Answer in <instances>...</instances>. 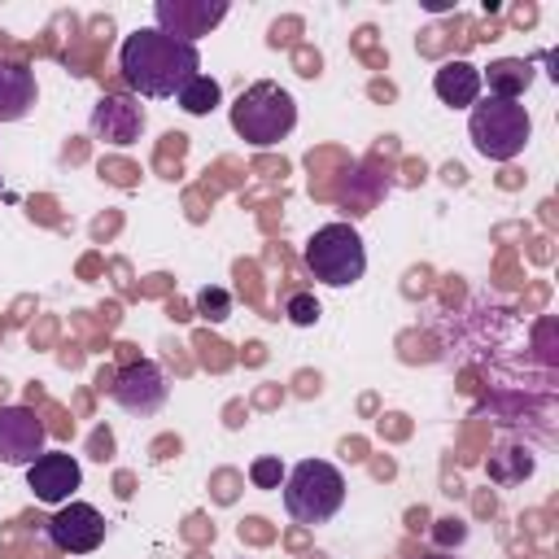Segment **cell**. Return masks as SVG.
I'll return each mask as SVG.
<instances>
[{
  "label": "cell",
  "instance_id": "obj_6",
  "mask_svg": "<svg viewBox=\"0 0 559 559\" xmlns=\"http://www.w3.org/2000/svg\"><path fill=\"white\" fill-rule=\"evenodd\" d=\"M109 393H114V402H118L127 415H140V419H144V415H157V411L166 406L170 384H166V371H162L157 362L140 358V362H127V367L114 376Z\"/></svg>",
  "mask_w": 559,
  "mask_h": 559
},
{
  "label": "cell",
  "instance_id": "obj_15",
  "mask_svg": "<svg viewBox=\"0 0 559 559\" xmlns=\"http://www.w3.org/2000/svg\"><path fill=\"white\" fill-rule=\"evenodd\" d=\"M175 100H179V109H183V114L205 118L210 109H218L223 87H218V79H210V74H192V79H188V83L175 92Z\"/></svg>",
  "mask_w": 559,
  "mask_h": 559
},
{
  "label": "cell",
  "instance_id": "obj_5",
  "mask_svg": "<svg viewBox=\"0 0 559 559\" xmlns=\"http://www.w3.org/2000/svg\"><path fill=\"white\" fill-rule=\"evenodd\" d=\"M306 266L319 284L328 288H345L354 280H362L367 271V249L362 236L349 223H328L306 240Z\"/></svg>",
  "mask_w": 559,
  "mask_h": 559
},
{
  "label": "cell",
  "instance_id": "obj_18",
  "mask_svg": "<svg viewBox=\"0 0 559 559\" xmlns=\"http://www.w3.org/2000/svg\"><path fill=\"white\" fill-rule=\"evenodd\" d=\"M284 314H288V323L310 328V323H319V301H314L310 293H293L288 306H284Z\"/></svg>",
  "mask_w": 559,
  "mask_h": 559
},
{
  "label": "cell",
  "instance_id": "obj_14",
  "mask_svg": "<svg viewBox=\"0 0 559 559\" xmlns=\"http://www.w3.org/2000/svg\"><path fill=\"white\" fill-rule=\"evenodd\" d=\"M480 83H489V96L498 100H520L533 83V66L524 57H502L489 66V74H480Z\"/></svg>",
  "mask_w": 559,
  "mask_h": 559
},
{
  "label": "cell",
  "instance_id": "obj_1",
  "mask_svg": "<svg viewBox=\"0 0 559 559\" xmlns=\"http://www.w3.org/2000/svg\"><path fill=\"white\" fill-rule=\"evenodd\" d=\"M118 70L131 92L162 100V96H175L192 74H201V57H197V44H183V39L148 26V31H135L122 39Z\"/></svg>",
  "mask_w": 559,
  "mask_h": 559
},
{
  "label": "cell",
  "instance_id": "obj_7",
  "mask_svg": "<svg viewBox=\"0 0 559 559\" xmlns=\"http://www.w3.org/2000/svg\"><path fill=\"white\" fill-rule=\"evenodd\" d=\"M44 533L57 550L66 555H92L100 542H105V515L92 507V502H61L48 520H44Z\"/></svg>",
  "mask_w": 559,
  "mask_h": 559
},
{
  "label": "cell",
  "instance_id": "obj_13",
  "mask_svg": "<svg viewBox=\"0 0 559 559\" xmlns=\"http://www.w3.org/2000/svg\"><path fill=\"white\" fill-rule=\"evenodd\" d=\"M432 92L441 96V105H476L480 100V70L472 61H445L437 74H432Z\"/></svg>",
  "mask_w": 559,
  "mask_h": 559
},
{
  "label": "cell",
  "instance_id": "obj_9",
  "mask_svg": "<svg viewBox=\"0 0 559 559\" xmlns=\"http://www.w3.org/2000/svg\"><path fill=\"white\" fill-rule=\"evenodd\" d=\"M157 13V31L162 35H175L183 44H192L197 35H210V26H218L227 17V4L223 0H157L153 4Z\"/></svg>",
  "mask_w": 559,
  "mask_h": 559
},
{
  "label": "cell",
  "instance_id": "obj_12",
  "mask_svg": "<svg viewBox=\"0 0 559 559\" xmlns=\"http://www.w3.org/2000/svg\"><path fill=\"white\" fill-rule=\"evenodd\" d=\"M35 70L22 61H0V122H17L35 109Z\"/></svg>",
  "mask_w": 559,
  "mask_h": 559
},
{
  "label": "cell",
  "instance_id": "obj_2",
  "mask_svg": "<svg viewBox=\"0 0 559 559\" xmlns=\"http://www.w3.org/2000/svg\"><path fill=\"white\" fill-rule=\"evenodd\" d=\"M293 127H297V100H293L280 83H271V79L249 83V87L236 96V105H231V131H236L245 144H253V148L280 144Z\"/></svg>",
  "mask_w": 559,
  "mask_h": 559
},
{
  "label": "cell",
  "instance_id": "obj_4",
  "mask_svg": "<svg viewBox=\"0 0 559 559\" xmlns=\"http://www.w3.org/2000/svg\"><path fill=\"white\" fill-rule=\"evenodd\" d=\"M345 502V476L341 467L323 459H306L284 476V511L297 524H328Z\"/></svg>",
  "mask_w": 559,
  "mask_h": 559
},
{
  "label": "cell",
  "instance_id": "obj_21",
  "mask_svg": "<svg viewBox=\"0 0 559 559\" xmlns=\"http://www.w3.org/2000/svg\"><path fill=\"white\" fill-rule=\"evenodd\" d=\"M424 559H459V555H450V550H432V555H424Z\"/></svg>",
  "mask_w": 559,
  "mask_h": 559
},
{
  "label": "cell",
  "instance_id": "obj_11",
  "mask_svg": "<svg viewBox=\"0 0 559 559\" xmlns=\"http://www.w3.org/2000/svg\"><path fill=\"white\" fill-rule=\"evenodd\" d=\"M144 131V105L131 96H100L92 105V135L105 144H135Z\"/></svg>",
  "mask_w": 559,
  "mask_h": 559
},
{
  "label": "cell",
  "instance_id": "obj_8",
  "mask_svg": "<svg viewBox=\"0 0 559 559\" xmlns=\"http://www.w3.org/2000/svg\"><path fill=\"white\" fill-rule=\"evenodd\" d=\"M48 428L31 406H0V463L31 467L44 454Z\"/></svg>",
  "mask_w": 559,
  "mask_h": 559
},
{
  "label": "cell",
  "instance_id": "obj_10",
  "mask_svg": "<svg viewBox=\"0 0 559 559\" xmlns=\"http://www.w3.org/2000/svg\"><path fill=\"white\" fill-rule=\"evenodd\" d=\"M26 485L39 502L48 507H61L70 502V493L83 485V467L74 454H39L31 467H26Z\"/></svg>",
  "mask_w": 559,
  "mask_h": 559
},
{
  "label": "cell",
  "instance_id": "obj_16",
  "mask_svg": "<svg viewBox=\"0 0 559 559\" xmlns=\"http://www.w3.org/2000/svg\"><path fill=\"white\" fill-rule=\"evenodd\" d=\"M533 472V459H528V450H498L493 459H489V476L498 480V485H515V480H524Z\"/></svg>",
  "mask_w": 559,
  "mask_h": 559
},
{
  "label": "cell",
  "instance_id": "obj_19",
  "mask_svg": "<svg viewBox=\"0 0 559 559\" xmlns=\"http://www.w3.org/2000/svg\"><path fill=\"white\" fill-rule=\"evenodd\" d=\"M249 480L258 485V489H280V480H284V467H280V459H253V467H249Z\"/></svg>",
  "mask_w": 559,
  "mask_h": 559
},
{
  "label": "cell",
  "instance_id": "obj_17",
  "mask_svg": "<svg viewBox=\"0 0 559 559\" xmlns=\"http://www.w3.org/2000/svg\"><path fill=\"white\" fill-rule=\"evenodd\" d=\"M197 314L210 319V323H223V319L231 314V297H227V288H201V293H197Z\"/></svg>",
  "mask_w": 559,
  "mask_h": 559
},
{
  "label": "cell",
  "instance_id": "obj_20",
  "mask_svg": "<svg viewBox=\"0 0 559 559\" xmlns=\"http://www.w3.org/2000/svg\"><path fill=\"white\" fill-rule=\"evenodd\" d=\"M432 537H437V542H441V546H450V542H454V546H459V542H463V537H467V528H463V520H441V528H437V533H432Z\"/></svg>",
  "mask_w": 559,
  "mask_h": 559
},
{
  "label": "cell",
  "instance_id": "obj_3",
  "mask_svg": "<svg viewBox=\"0 0 559 559\" xmlns=\"http://www.w3.org/2000/svg\"><path fill=\"white\" fill-rule=\"evenodd\" d=\"M467 135L476 144L480 157L489 162H511L524 153L528 135H533V118L520 100H498V96H485L472 105V118H467Z\"/></svg>",
  "mask_w": 559,
  "mask_h": 559
}]
</instances>
